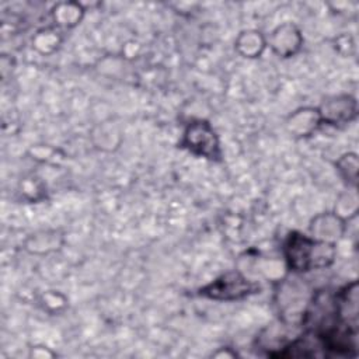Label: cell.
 <instances>
[{
    "label": "cell",
    "instance_id": "6da1fadb",
    "mask_svg": "<svg viewBox=\"0 0 359 359\" xmlns=\"http://www.w3.org/2000/svg\"><path fill=\"white\" fill-rule=\"evenodd\" d=\"M286 266L297 273L328 268L337 257L335 244L317 240L300 231H292L283 243Z\"/></svg>",
    "mask_w": 359,
    "mask_h": 359
},
{
    "label": "cell",
    "instance_id": "7a4b0ae2",
    "mask_svg": "<svg viewBox=\"0 0 359 359\" xmlns=\"http://www.w3.org/2000/svg\"><path fill=\"white\" fill-rule=\"evenodd\" d=\"M259 290V285L240 271H229L198 290V296L216 302L243 300Z\"/></svg>",
    "mask_w": 359,
    "mask_h": 359
},
{
    "label": "cell",
    "instance_id": "3957f363",
    "mask_svg": "<svg viewBox=\"0 0 359 359\" xmlns=\"http://www.w3.org/2000/svg\"><path fill=\"white\" fill-rule=\"evenodd\" d=\"M181 147L196 157L219 161L222 157L219 136L213 126L203 119L189 122L182 133Z\"/></svg>",
    "mask_w": 359,
    "mask_h": 359
},
{
    "label": "cell",
    "instance_id": "277c9868",
    "mask_svg": "<svg viewBox=\"0 0 359 359\" xmlns=\"http://www.w3.org/2000/svg\"><path fill=\"white\" fill-rule=\"evenodd\" d=\"M310 300L311 296H307V289L302 283L296 282V279L292 283L285 279L278 293L279 313L285 321L302 323Z\"/></svg>",
    "mask_w": 359,
    "mask_h": 359
},
{
    "label": "cell",
    "instance_id": "5b68a950",
    "mask_svg": "<svg viewBox=\"0 0 359 359\" xmlns=\"http://www.w3.org/2000/svg\"><path fill=\"white\" fill-rule=\"evenodd\" d=\"M321 123L344 125L356 118L358 102L349 94H339L325 98L317 108Z\"/></svg>",
    "mask_w": 359,
    "mask_h": 359
},
{
    "label": "cell",
    "instance_id": "8992f818",
    "mask_svg": "<svg viewBox=\"0 0 359 359\" xmlns=\"http://www.w3.org/2000/svg\"><path fill=\"white\" fill-rule=\"evenodd\" d=\"M303 43L299 28L292 22L276 27L269 36V46L279 57H290L296 55Z\"/></svg>",
    "mask_w": 359,
    "mask_h": 359
},
{
    "label": "cell",
    "instance_id": "52a82bcc",
    "mask_svg": "<svg viewBox=\"0 0 359 359\" xmlns=\"http://www.w3.org/2000/svg\"><path fill=\"white\" fill-rule=\"evenodd\" d=\"M346 230V220L334 212H324L313 217L310 223L311 237L335 244Z\"/></svg>",
    "mask_w": 359,
    "mask_h": 359
},
{
    "label": "cell",
    "instance_id": "ba28073f",
    "mask_svg": "<svg viewBox=\"0 0 359 359\" xmlns=\"http://www.w3.org/2000/svg\"><path fill=\"white\" fill-rule=\"evenodd\" d=\"M321 125V118L317 108L304 107L296 109L286 121L289 133L296 137H306L313 135Z\"/></svg>",
    "mask_w": 359,
    "mask_h": 359
},
{
    "label": "cell",
    "instance_id": "9c48e42d",
    "mask_svg": "<svg viewBox=\"0 0 359 359\" xmlns=\"http://www.w3.org/2000/svg\"><path fill=\"white\" fill-rule=\"evenodd\" d=\"M236 50L248 59H254V57H259L262 55V52L265 50L268 41L264 38V35L259 31H254V29H248V31H243L236 42Z\"/></svg>",
    "mask_w": 359,
    "mask_h": 359
},
{
    "label": "cell",
    "instance_id": "30bf717a",
    "mask_svg": "<svg viewBox=\"0 0 359 359\" xmlns=\"http://www.w3.org/2000/svg\"><path fill=\"white\" fill-rule=\"evenodd\" d=\"M60 244L62 237L56 231H42L32 234L28 238L25 248L32 254H46L57 250Z\"/></svg>",
    "mask_w": 359,
    "mask_h": 359
},
{
    "label": "cell",
    "instance_id": "8fae6325",
    "mask_svg": "<svg viewBox=\"0 0 359 359\" xmlns=\"http://www.w3.org/2000/svg\"><path fill=\"white\" fill-rule=\"evenodd\" d=\"M53 20L63 27H74L77 25L83 18V8L80 4L76 3H60L57 4L53 11Z\"/></svg>",
    "mask_w": 359,
    "mask_h": 359
},
{
    "label": "cell",
    "instance_id": "7c38bea8",
    "mask_svg": "<svg viewBox=\"0 0 359 359\" xmlns=\"http://www.w3.org/2000/svg\"><path fill=\"white\" fill-rule=\"evenodd\" d=\"M62 42V36L52 28H43L32 38V46L42 55L53 53Z\"/></svg>",
    "mask_w": 359,
    "mask_h": 359
},
{
    "label": "cell",
    "instance_id": "4fadbf2b",
    "mask_svg": "<svg viewBox=\"0 0 359 359\" xmlns=\"http://www.w3.org/2000/svg\"><path fill=\"white\" fill-rule=\"evenodd\" d=\"M337 171L339 172L341 178L345 181L348 187L355 189L356 180H358V156L356 153H345L342 154L335 163Z\"/></svg>",
    "mask_w": 359,
    "mask_h": 359
},
{
    "label": "cell",
    "instance_id": "5bb4252c",
    "mask_svg": "<svg viewBox=\"0 0 359 359\" xmlns=\"http://www.w3.org/2000/svg\"><path fill=\"white\" fill-rule=\"evenodd\" d=\"M29 356L31 358H39V359H43V358H55L56 353L52 352L49 348L46 346H32L31 348V352H29Z\"/></svg>",
    "mask_w": 359,
    "mask_h": 359
},
{
    "label": "cell",
    "instance_id": "9a60e30c",
    "mask_svg": "<svg viewBox=\"0 0 359 359\" xmlns=\"http://www.w3.org/2000/svg\"><path fill=\"white\" fill-rule=\"evenodd\" d=\"M212 356H213V358H230V359H233V358H237L238 355H237V352L233 351L231 348H220L219 351L213 352Z\"/></svg>",
    "mask_w": 359,
    "mask_h": 359
}]
</instances>
